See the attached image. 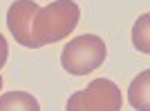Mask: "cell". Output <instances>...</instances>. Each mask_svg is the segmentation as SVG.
<instances>
[{
	"label": "cell",
	"mask_w": 150,
	"mask_h": 111,
	"mask_svg": "<svg viewBox=\"0 0 150 111\" xmlns=\"http://www.w3.org/2000/svg\"><path fill=\"white\" fill-rule=\"evenodd\" d=\"M79 20H81V9L74 0H56V2H50L47 7H40L34 13L29 27L36 49L67 38L76 29Z\"/></svg>",
	"instance_id": "1"
},
{
	"label": "cell",
	"mask_w": 150,
	"mask_h": 111,
	"mask_svg": "<svg viewBox=\"0 0 150 111\" xmlns=\"http://www.w3.org/2000/svg\"><path fill=\"white\" fill-rule=\"evenodd\" d=\"M108 47L99 36L85 33V36L72 38L61 51V65L72 76H85L92 74L105 62Z\"/></svg>",
	"instance_id": "2"
},
{
	"label": "cell",
	"mask_w": 150,
	"mask_h": 111,
	"mask_svg": "<svg viewBox=\"0 0 150 111\" xmlns=\"http://www.w3.org/2000/svg\"><path fill=\"white\" fill-rule=\"evenodd\" d=\"M121 89L108 78H96L67 98L65 111H121Z\"/></svg>",
	"instance_id": "3"
},
{
	"label": "cell",
	"mask_w": 150,
	"mask_h": 111,
	"mask_svg": "<svg viewBox=\"0 0 150 111\" xmlns=\"http://www.w3.org/2000/svg\"><path fill=\"white\" fill-rule=\"evenodd\" d=\"M40 7L34 0H16V2H11L9 11H7L9 33L16 38V42L27 47V49H36V44L31 40V33H29V27H31V20H34V13Z\"/></svg>",
	"instance_id": "4"
},
{
	"label": "cell",
	"mask_w": 150,
	"mask_h": 111,
	"mask_svg": "<svg viewBox=\"0 0 150 111\" xmlns=\"http://www.w3.org/2000/svg\"><path fill=\"white\" fill-rule=\"evenodd\" d=\"M148 91H150V71H141V74L130 82L128 87V102L137 111H150V98H148Z\"/></svg>",
	"instance_id": "5"
},
{
	"label": "cell",
	"mask_w": 150,
	"mask_h": 111,
	"mask_svg": "<svg viewBox=\"0 0 150 111\" xmlns=\"http://www.w3.org/2000/svg\"><path fill=\"white\" fill-rule=\"evenodd\" d=\"M0 111H40V105L27 91H9L0 96Z\"/></svg>",
	"instance_id": "6"
},
{
	"label": "cell",
	"mask_w": 150,
	"mask_h": 111,
	"mask_svg": "<svg viewBox=\"0 0 150 111\" xmlns=\"http://www.w3.org/2000/svg\"><path fill=\"white\" fill-rule=\"evenodd\" d=\"M150 16L144 13V16H139L134 27H132V44H134V49L141 51V53H150Z\"/></svg>",
	"instance_id": "7"
},
{
	"label": "cell",
	"mask_w": 150,
	"mask_h": 111,
	"mask_svg": "<svg viewBox=\"0 0 150 111\" xmlns=\"http://www.w3.org/2000/svg\"><path fill=\"white\" fill-rule=\"evenodd\" d=\"M7 56H9V44H7L5 36L0 33V69L5 67V62H7Z\"/></svg>",
	"instance_id": "8"
},
{
	"label": "cell",
	"mask_w": 150,
	"mask_h": 111,
	"mask_svg": "<svg viewBox=\"0 0 150 111\" xmlns=\"http://www.w3.org/2000/svg\"><path fill=\"white\" fill-rule=\"evenodd\" d=\"M0 89H2V76H0Z\"/></svg>",
	"instance_id": "9"
}]
</instances>
